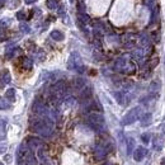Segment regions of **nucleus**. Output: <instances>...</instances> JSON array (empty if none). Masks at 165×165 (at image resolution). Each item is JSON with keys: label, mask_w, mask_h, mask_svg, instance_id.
I'll use <instances>...</instances> for the list:
<instances>
[{"label": "nucleus", "mask_w": 165, "mask_h": 165, "mask_svg": "<svg viewBox=\"0 0 165 165\" xmlns=\"http://www.w3.org/2000/svg\"><path fill=\"white\" fill-rule=\"evenodd\" d=\"M160 85H161L160 80H152L150 82V87H149V91H150V93H159Z\"/></svg>", "instance_id": "0eeeda50"}, {"label": "nucleus", "mask_w": 165, "mask_h": 165, "mask_svg": "<svg viewBox=\"0 0 165 165\" xmlns=\"http://www.w3.org/2000/svg\"><path fill=\"white\" fill-rule=\"evenodd\" d=\"M158 8L156 9H154V10H152V13H151V20H150V24H152L155 22V19H156V15H158Z\"/></svg>", "instance_id": "f3484780"}, {"label": "nucleus", "mask_w": 165, "mask_h": 165, "mask_svg": "<svg viewBox=\"0 0 165 165\" xmlns=\"http://www.w3.org/2000/svg\"><path fill=\"white\" fill-rule=\"evenodd\" d=\"M116 98H117V100H118L121 104L123 103V99H122V94H121V93H116Z\"/></svg>", "instance_id": "aec40b11"}, {"label": "nucleus", "mask_w": 165, "mask_h": 165, "mask_svg": "<svg viewBox=\"0 0 165 165\" xmlns=\"http://www.w3.org/2000/svg\"><path fill=\"white\" fill-rule=\"evenodd\" d=\"M90 94H91L90 88H87V89H85V90L81 93V97H82V98H89V97H90Z\"/></svg>", "instance_id": "dca6fc26"}, {"label": "nucleus", "mask_w": 165, "mask_h": 165, "mask_svg": "<svg viewBox=\"0 0 165 165\" xmlns=\"http://www.w3.org/2000/svg\"><path fill=\"white\" fill-rule=\"evenodd\" d=\"M14 94H15L14 89H9V90L6 91V97L8 98H14Z\"/></svg>", "instance_id": "a211bd4d"}, {"label": "nucleus", "mask_w": 165, "mask_h": 165, "mask_svg": "<svg viewBox=\"0 0 165 165\" xmlns=\"http://www.w3.org/2000/svg\"><path fill=\"white\" fill-rule=\"evenodd\" d=\"M47 5H48V8L53 9L57 6V0H47Z\"/></svg>", "instance_id": "2eb2a0df"}, {"label": "nucleus", "mask_w": 165, "mask_h": 165, "mask_svg": "<svg viewBox=\"0 0 165 165\" xmlns=\"http://www.w3.org/2000/svg\"><path fill=\"white\" fill-rule=\"evenodd\" d=\"M0 165H4V164H3V163H0Z\"/></svg>", "instance_id": "5701e85b"}, {"label": "nucleus", "mask_w": 165, "mask_h": 165, "mask_svg": "<svg viewBox=\"0 0 165 165\" xmlns=\"http://www.w3.org/2000/svg\"><path fill=\"white\" fill-rule=\"evenodd\" d=\"M133 147H135V140L128 138V140H127V154L131 155L133 152Z\"/></svg>", "instance_id": "9d476101"}, {"label": "nucleus", "mask_w": 165, "mask_h": 165, "mask_svg": "<svg viewBox=\"0 0 165 165\" xmlns=\"http://www.w3.org/2000/svg\"><path fill=\"white\" fill-rule=\"evenodd\" d=\"M161 165H165V158L161 159Z\"/></svg>", "instance_id": "4be33fe9"}, {"label": "nucleus", "mask_w": 165, "mask_h": 165, "mask_svg": "<svg viewBox=\"0 0 165 165\" xmlns=\"http://www.w3.org/2000/svg\"><path fill=\"white\" fill-rule=\"evenodd\" d=\"M84 85H85V81L82 80V79H76L75 80V87L78 89H81Z\"/></svg>", "instance_id": "ddd939ff"}, {"label": "nucleus", "mask_w": 165, "mask_h": 165, "mask_svg": "<svg viewBox=\"0 0 165 165\" xmlns=\"http://www.w3.org/2000/svg\"><path fill=\"white\" fill-rule=\"evenodd\" d=\"M146 154H147V150H146L145 147H142V146H138V147L133 151V159H135L136 161H141L142 159L145 158Z\"/></svg>", "instance_id": "423d86ee"}, {"label": "nucleus", "mask_w": 165, "mask_h": 165, "mask_svg": "<svg viewBox=\"0 0 165 165\" xmlns=\"http://www.w3.org/2000/svg\"><path fill=\"white\" fill-rule=\"evenodd\" d=\"M51 36H52V38L53 40H56V41H62L63 40V34L59 31H53L52 33H51Z\"/></svg>", "instance_id": "9b49d317"}, {"label": "nucleus", "mask_w": 165, "mask_h": 165, "mask_svg": "<svg viewBox=\"0 0 165 165\" xmlns=\"http://www.w3.org/2000/svg\"><path fill=\"white\" fill-rule=\"evenodd\" d=\"M151 119H152V114L151 113H145L144 116L141 117V123L142 126H147L151 123Z\"/></svg>", "instance_id": "6e6552de"}, {"label": "nucleus", "mask_w": 165, "mask_h": 165, "mask_svg": "<svg viewBox=\"0 0 165 165\" xmlns=\"http://www.w3.org/2000/svg\"><path fill=\"white\" fill-rule=\"evenodd\" d=\"M133 57L137 60H141L142 57H144V52H142V50H136L135 52H133Z\"/></svg>", "instance_id": "f8f14e48"}, {"label": "nucleus", "mask_w": 165, "mask_h": 165, "mask_svg": "<svg viewBox=\"0 0 165 165\" xmlns=\"http://www.w3.org/2000/svg\"><path fill=\"white\" fill-rule=\"evenodd\" d=\"M25 1H27L28 4H31V3H34V1H36V0H25Z\"/></svg>", "instance_id": "412c9836"}, {"label": "nucleus", "mask_w": 165, "mask_h": 165, "mask_svg": "<svg viewBox=\"0 0 165 165\" xmlns=\"http://www.w3.org/2000/svg\"><path fill=\"white\" fill-rule=\"evenodd\" d=\"M69 69L70 70H78L79 72L82 71V65H81V61H80V57H79L78 53H71L69 59V63H68Z\"/></svg>", "instance_id": "7ed1b4c3"}, {"label": "nucleus", "mask_w": 165, "mask_h": 165, "mask_svg": "<svg viewBox=\"0 0 165 165\" xmlns=\"http://www.w3.org/2000/svg\"><path fill=\"white\" fill-rule=\"evenodd\" d=\"M141 116V108L140 107H135L131 110H128V113H126V116L122 119V125L127 126V125H132L133 122L138 119V117Z\"/></svg>", "instance_id": "f257e3e1"}, {"label": "nucleus", "mask_w": 165, "mask_h": 165, "mask_svg": "<svg viewBox=\"0 0 165 165\" xmlns=\"http://www.w3.org/2000/svg\"><path fill=\"white\" fill-rule=\"evenodd\" d=\"M28 140H29V141H28V145H29L32 149H33V147H38V146H41V145H42V142H41V140H38V138L31 137V138H28Z\"/></svg>", "instance_id": "1a4fd4ad"}, {"label": "nucleus", "mask_w": 165, "mask_h": 165, "mask_svg": "<svg viewBox=\"0 0 165 165\" xmlns=\"http://www.w3.org/2000/svg\"><path fill=\"white\" fill-rule=\"evenodd\" d=\"M9 104L6 103V102H4L3 99H0V108H8Z\"/></svg>", "instance_id": "6ab92c4d"}, {"label": "nucleus", "mask_w": 165, "mask_h": 165, "mask_svg": "<svg viewBox=\"0 0 165 165\" xmlns=\"http://www.w3.org/2000/svg\"><path fill=\"white\" fill-rule=\"evenodd\" d=\"M116 69L119 70V71H127V69H128V66H133L131 62H130V60L127 59L126 56L121 57V59H118L116 61Z\"/></svg>", "instance_id": "39448f33"}, {"label": "nucleus", "mask_w": 165, "mask_h": 165, "mask_svg": "<svg viewBox=\"0 0 165 165\" xmlns=\"http://www.w3.org/2000/svg\"><path fill=\"white\" fill-rule=\"evenodd\" d=\"M33 130L38 133H41V135H43V136H50L51 131H52L51 125H47L46 121H42V119H36L33 122Z\"/></svg>", "instance_id": "f03ea898"}, {"label": "nucleus", "mask_w": 165, "mask_h": 165, "mask_svg": "<svg viewBox=\"0 0 165 165\" xmlns=\"http://www.w3.org/2000/svg\"><path fill=\"white\" fill-rule=\"evenodd\" d=\"M141 140H142L144 144H149V142H150V135H149V133H142Z\"/></svg>", "instance_id": "4468645a"}, {"label": "nucleus", "mask_w": 165, "mask_h": 165, "mask_svg": "<svg viewBox=\"0 0 165 165\" xmlns=\"http://www.w3.org/2000/svg\"><path fill=\"white\" fill-rule=\"evenodd\" d=\"M89 125H90L95 130H99L103 127L104 125V118H103V116H100V114H97V113H93V114H90L89 116Z\"/></svg>", "instance_id": "20e7f679"}]
</instances>
